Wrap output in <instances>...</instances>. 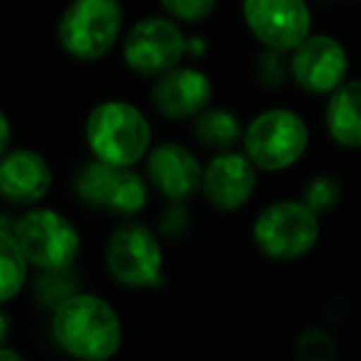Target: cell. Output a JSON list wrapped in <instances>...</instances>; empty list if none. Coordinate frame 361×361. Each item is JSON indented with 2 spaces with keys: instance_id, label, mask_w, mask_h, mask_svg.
I'll return each instance as SVG.
<instances>
[{
  "instance_id": "cell-1",
  "label": "cell",
  "mask_w": 361,
  "mask_h": 361,
  "mask_svg": "<svg viewBox=\"0 0 361 361\" xmlns=\"http://www.w3.org/2000/svg\"><path fill=\"white\" fill-rule=\"evenodd\" d=\"M52 336L65 354L75 359L104 361L114 356L124 339L121 317L104 297L72 292L55 307Z\"/></svg>"
},
{
  "instance_id": "cell-2",
  "label": "cell",
  "mask_w": 361,
  "mask_h": 361,
  "mask_svg": "<svg viewBox=\"0 0 361 361\" xmlns=\"http://www.w3.org/2000/svg\"><path fill=\"white\" fill-rule=\"evenodd\" d=\"M85 139L94 159L119 169H131L149 154L151 124L131 102L106 99L87 114Z\"/></svg>"
},
{
  "instance_id": "cell-3",
  "label": "cell",
  "mask_w": 361,
  "mask_h": 361,
  "mask_svg": "<svg viewBox=\"0 0 361 361\" xmlns=\"http://www.w3.org/2000/svg\"><path fill=\"white\" fill-rule=\"evenodd\" d=\"M121 25V0H72L57 23V40L70 57L94 62L114 50Z\"/></svg>"
},
{
  "instance_id": "cell-4",
  "label": "cell",
  "mask_w": 361,
  "mask_h": 361,
  "mask_svg": "<svg viewBox=\"0 0 361 361\" xmlns=\"http://www.w3.org/2000/svg\"><path fill=\"white\" fill-rule=\"evenodd\" d=\"M106 272L111 280L129 290H154L166 280L164 247L144 223H121L106 238L104 247Z\"/></svg>"
},
{
  "instance_id": "cell-5",
  "label": "cell",
  "mask_w": 361,
  "mask_h": 361,
  "mask_svg": "<svg viewBox=\"0 0 361 361\" xmlns=\"http://www.w3.org/2000/svg\"><path fill=\"white\" fill-rule=\"evenodd\" d=\"M319 221L305 201L270 203L252 226V243L265 257L290 262L317 245Z\"/></svg>"
},
{
  "instance_id": "cell-6",
  "label": "cell",
  "mask_w": 361,
  "mask_h": 361,
  "mask_svg": "<svg viewBox=\"0 0 361 361\" xmlns=\"http://www.w3.org/2000/svg\"><path fill=\"white\" fill-rule=\"evenodd\" d=\"M310 144L305 119L292 109H267L243 131V149L262 171H285L302 159Z\"/></svg>"
},
{
  "instance_id": "cell-7",
  "label": "cell",
  "mask_w": 361,
  "mask_h": 361,
  "mask_svg": "<svg viewBox=\"0 0 361 361\" xmlns=\"http://www.w3.org/2000/svg\"><path fill=\"white\" fill-rule=\"evenodd\" d=\"M20 250L37 270L72 267L82 247V238L72 221L52 208H30L13 226Z\"/></svg>"
},
{
  "instance_id": "cell-8",
  "label": "cell",
  "mask_w": 361,
  "mask_h": 361,
  "mask_svg": "<svg viewBox=\"0 0 361 361\" xmlns=\"http://www.w3.org/2000/svg\"><path fill=\"white\" fill-rule=\"evenodd\" d=\"M121 57L136 75L159 77L186 57V32L171 16H149L126 32Z\"/></svg>"
},
{
  "instance_id": "cell-9",
  "label": "cell",
  "mask_w": 361,
  "mask_h": 361,
  "mask_svg": "<svg viewBox=\"0 0 361 361\" xmlns=\"http://www.w3.org/2000/svg\"><path fill=\"white\" fill-rule=\"evenodd\" d=\"M243 20L265 47L292 52L312 30L305 0H243Z\"/></svg>"
},
{
  "instance_id": "cell-10",
  "label": "cell",
  "mask_w": 361,
  "mask_h": 361,
  "mask_svg": "<svg viewBox=\"0 0 361 361\" xmlns=\"http://www.w3.org/2000/svg\"><path fill=\"white\" fill-rule=\"evenodd\" d=\"M346 70L344 45L329 35H307L290 57V75L312 94H331L344 82Z\"/></svg>"
},
{
  "instance_id": "cell-11",
  "label": "cell",
  "mask_w": 361,
  "mask_h": 361,
  "mask_svg": "<svg viewBox=\"0 0 361 361\" xmlns=\"http://www.w3.org/2000/svg\"><path fill=\"white\" fill-rule=\"evenodd\" d=\"M257 188V166L245 151H216L203 166L201 191L206 201L218 211H238L252 198Z\"/></svg>"
},
{
  "instance_id": "cell-12",
  "label": "cell",
  "mask_w": 361,
  "mask_h": 361,
  "mask_svg": "<svg viewBox=\"0 0 361 361\" xmlns=\"http://www.w3.org/2000/svg\"><path fill=\"white\" fill-rule=\"evenodd\" d=\"M146 176L169 203H186L201 191L203 166L188 146L164 141L146 154Z\"/></svg>"
},
{
  "instance_id": "cell-13",
  "label": "cell",
  "mask_w": 361,
  "mask_h": 361,
  "mask_svg": "<svg viewBox=\"0 0 361 361\" xmlns=\"http://www.w3.org/2000/svg\"><path fill=\"white\" fill-rule=\"evenodd\" d=\"M213 99V82L198 67L176 65L156 77L151 90L154 106L169 119H196Z\"/></svg>"
},
{
  "instance_id": "cell-14",
  "label": "cell",
  "mask_w": 361,
  "mask_h": 361,
  "mask_svg": "<svg viewBox=\"0 0 361 361\" xmlns=\"http://www.w3.org/2000/svg\"><path fill=\"white\" fill-rule=\"evenodd\" d=\"M52 169L35 149H8L0 156V196L16 206H35L50 193Z\"/></svg>"
},
{
  "instance_id": "cell-15",
  "label": "cell",
  "mask_w": 361,
  "mask_h": 361,
  "mask_svg": "<svg viewBox=\"0 0 361 361\" xmlns=\"http://www.w3.org/2000/svg\"><path fill=\"white\" fill-rule=\"evenodd\" d=\"M329 136L344 149H361V80L341 82L324 109Z\"/></svg>"
},
{
  "instance_id": "cell-16",
  "label": "cell",
  "mask_w": 361,
  "mask_h": 361,
  "mask_svg": "<svg viewBox=\"0 0 361 361\" xmlns=\"http://www.w3.org/2000/svg\"><path fill=\"white\" fill-rule=\"evenodd\" d=\"M193 134L206 149L213 151H228L243 139V126L233 111L223 109V106H206L201 114L196 116L193 124Z\"/></svg>"
},
{
  "instance_id": "cell-17",
  "label": "cell",
  "mask_w": 361,
  "mask_h": 361,
  "mask_svg": "<svg viewBox=\"0 0 361 361\" xmlns=\"http://www.w3.org/2000/svg\"><path fill=\"white\" fill-rule=\"evenodd\" d=\"M121 169L111 166L102 159H92L77 171L75 178V191L87 206L92 208H109L111 193L116 188Z\"/></svg>"
},
{
  "instance_id": "cell-18",
  "label": "cell",
  "mask_w": 361,
  "mask_h": 361,
  "mask_svg": "<svg viewBox=\"0 0 361 361\" xmlns=\"http://www.w3.org/2000/svg\"><path fill=\"white\" fill-rule=\"evenodd\" d=\"M27 270H30V262L18 245L13 231L0 228V307L25 287Z\"/></svg>"
},
{
  "instance_id": "cell-19",
  "label": "cell",
  "mask_w": 361,
  "mask_h": 361,
  "mask_svg": "<svg viewBox=\"0 0 361 361\" xmlns=\"http://www.w3.org/2000/svg\"><path fill=\"white\" fill-rule=\"evenodd\" d=\"M146 203H149V186H146V180L136 173L134 166L131 169H121L106 211L119 213V216H136V213L144 211Z\"/></svg>"
},
{
  "instance_id": "cell-20",
  "label": "cell",
  "mask_w": 361,
  "mask_h": 361,
  "mask_svg": "<svg viewBox=\"0 0 361 361\" xmlns=\"http://www.w3.org/2000/svg\"><path fill=\"white\" fill-rule=\"evenodd\" d=\"M40 280L35 282V295L45 307L55 310L60 302H65L75 290V272L72 267H62V270H40Z\"/></svg>"
},
{
  "instance_id": "cell-21",
  "label": "cell",
  "mask_w": 361,
  "mask_h": 361,
  "mask_svg": "<svg viewBox=\"0 0 361 361\" xmlns=\"http://www.w3.org/2000/svg\"><path fill=\"white\" fill-rule=\"evenodd\" d=\"M339 198H341V186L334 176H314V178H310L305 191H302V201H305L317 216L334 211Z\"/></svg>"
},
{
  "instance_id": "cell-22",
  "label": "cell",
  "mask_w": 361,
  "mask_h": 361,
  "mask_svg": "<svg viewBox=\"0 0 361 361\" xmlns=\"http://www.w3.org/2000/svg\"><path fill=\"white\" fill-rule=\"evenodd\" d=\"M295 356L300 361H334L336 344L329 331L324 329H307L297 336Z\"/></svg>"
},
{
  "instance_id": "cell-23",
  "label": "cell",
  "mask_w": 361,
  "mask_h": 361,
  "mask_svg": "<svg viewBox=\"0 0 361 361\" xmlns=\"http://www.w3.org/2000/svg\"><path fill=\"white\" fill-rule=\"evenodd\" d=\"M218 0H161L166 16L178 23H201L216 11Z\"/></svg>"
},
{
  "instance_id": "cell-24",
  "label": "cell",
  "mask_w": 361,
  "mask_h": 361,
  "mask_svg": "<svg viewBox=\"0 0 361 361\" xmlns=\"http://www.w3.org/2000/svg\"><path fill=\"white\" fill-rule=\"evenodd\" d=\"M287 70H290V65L285 62V52L282 50L265 47V52L257 57L255 75L262 82V87H280L287 77Z\"/></svg>"
},
{
  "instance_id": "cell-25",
  "label": "cell",
  "mask_w": 361,
  "mask_h": 361,
  "mask_svg": "<svg viewBox=\"0 0 361 361\" xmlns=\"http://www.w3.org/2000/svg\"><path fill=\"white\" fill-rule=\"evenodd\" d=\"M188 228V211L183 203L178 201H171V206L166 208L164 218H161V231L166 233V235L176 238L180 235V233Z\"/></svg>"
},
{
  "instance_id": "cell-26",
  "label": "cell",
  "mask_w": 361,
  "mask_h": 361,
  "mask_svg": "<svg viewBox=\"0 0 361 361\" xmlns=\"http://www.w3.org/2000/svg\"><path fill=\"white\" fill-rule=\"evenodd\" d=\"M11 141H13V126H11V119L3 109H0V156L6 154L11 149Z\"/></svg>"
},
{
  "instance_id": "cell-27",
  "label": "cell",
  "mask_w": 361,
  "mask_h": 361,
  "mask_svg": "<svg viewBox=\"0 0 361 361\" xmlns=\"http://www.w3.org/2000/svg\"><path fill=\"white\" fill-rule=\"evenodd\" d=\"M206 52H208L206 37H201V35H191V37H188L186 35V55L188 57H196V60H201Z\"/></svg>"
},
{
  "instance_id": "cell-28",
  "label": "cell",
  "mask_w": 361,
  "mask_h": 361,
  "mask_svg": "<svg viewBox=\"0 0 361 361\" xmlns=\"http://www.w3.org/2000/svg\"><path fill=\"white\" fill-rule=\"evenodd\" d=\"M11 339V317L0 310V344H8Z\"/></svg>"
},
{
  "instance_id": "cell-29",
  "label": "cell",
  "mask_w": 361,
  "mask_h": 361,
  "mask_svg": "<svg viewBox=\"0 0 361 361\" xmlns=\"http://www.w3.org/2000/svg\"><path fill=\"white\" fill-rule=\"evenodd\" d=\"M0 359H6V361H20L23 354L18 349H11V346L0 344Z\"/></svg>"
}]
</instances>
